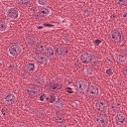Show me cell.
<instances>
[{"mask_svg":"<svg viewBox=\"0 0 127 127\" xmlns=\"http://www.w3.org/2000/svg\"><path fill=\"white\" fill-rule=\"evenodd\" d=\"M79 61H80L81 64H90V63L94 62L95 61V58L90 53H82V54L79 55Z\"/></svg>","mask_w":127,"mask_h":127,"instance_id":"cell-1","label":"cell"},{"mask_svg":"<svg viewBox=\"0 0 127 127\" xmlns=\"http://www.w3.org/2000/svg\"><path fill=\"white\" fill-rule=\"evenodd\" d=\"M22 51H23L22 47H21L20 45H18V44H12V45L9 47V49H8V52H9L10 56H12V57H17V56H19V55L22 53Z\"/></svg>","mask_w":127,"mask_h":127,"instance_id":"cell-2","label":"cell"},{"mask_svg":"<svg viewBox=\"0 0 127 127\" xmlns=\"http://www.w3.org/2000/svg\"><path fill=\"white\" fill-rule=\"evenodd\" d=\"M27 93L30 96H33V97L39 96L40 93H41V87L38 86V85H30L27 88Z\"/></svg>","mask_w":127,"mask_h":127,"instance_id":"cell-3","label":"cell"},{"mask_svg":"<svg viewBox=\"0 0 127 127\" xmlns=\"http://www.w3.org/2000/svg\"><path fill=\"white\" fill-rule=\"evenodd\" d=\"M94 107L96 110H98L99 112H107V109H108V106H107V103L103 100H97L94 104Z\"/></svg>","mask_w":127,"mask_h":127,"instance_id":"cell-4","label":"cell"},{"mask_svg":"<svg viewBox=\"0 0 127 127\" xmlns=\"http://www.w3.org/2000/svg\"><path fill=\"white\" fill-rule=\"evenodd\" d=\"M110 38L113 42L115 43H120L123 39V35H122V32L119 31V30H114L113 32H111L110 34Z\"/></svg>","mask_w":127,"mask_h":127,"instance_id":"cell-5","label":"cell"},{"mask_svg":"<svg viewBox=\"0 0 127 127\" xmlns=\"http://www.w3.org/2000/svg\"><path fill=\"white\" fill-rule=\"evenodd\" d=\"M94 119H95V122H96L97 124H99L100 126H102V127H106V126L108 125V119H107V117L104 116V115H101V114L95 115Z\"/></svg>","mask_w":127,"mask_h":127,"instance_id":"cell-6","label":"cell"},{"mask_svg":"<svg viewBox=\"0 0 127 127\" xmlns=\"http://www.w3.org/2000/svg\"><path fill=\"white\" fill-rule=\"evenodd\" d=\"M114 122L116 126H123L126 122V117L124 114L122 113H118L116 114V116L114 117Z\"/></svg>","mask_w":127,"mask_h":127,"instance_id":"cell-7","label":"cell"},{"mask_svg":"<svg viewBox=\"0 0 127 127\" xmlns=\"http://www.w3.org/2000/svg\"><path fill=\"white\" fill-rule=\"evenodd\" d=\"M4 101H5L6 103H8V104H13V103H15V101H16V96H15V94L12 93V92H7V93L4 95Z\"/></svg>","mask_w":127,"mask_h":127,"instance_id":"cell-8","label":"cell"},{"mask_svg":"<svg viewBox=\"0 0 127 127\" xmlns=\"http://www.w3.org/2000/svg\"><path fill=\"white\" fill-rule=\"evenodd\" d=\"M87 87H89V86H88V83H87L86 80L79 79V80L77 81V89H78V91L84 92L85 90H87Z\"/></svg>","mask_w":127,"mask_h":127,"instance_id":"cell-9","label":"cell"},{"mask_svg":"<svg viewBox=\"0 0 127 127\" xmlns=\"http://www.w3.org/2000/svg\"><path fill=\"white\" fill-rule=\"evenodd\" d=\"M87 93H88V95L91 96V97H96V96L99 94V89H98V87H97L96 85L92 84V85H90V86L88 87Z\"/></svg>","mask_w":127,"mask_h":127,"instance_id":"cell-10","label":"cell"},{"mask_svg":"<svg viewBox=\"0 0 127 127\" xmlns=\"http://www.w3.org/2000/svg\"><path fill=\"white\" fill-rule=\"evenodd\" d=\"M7 16L10 19H17L19 17V11L16 8H9L7 10Z\"/></svg>","mask_w":127,"mask_h":127,"instance_id":"cell-11","label":"cell"},{"mask_svg":"<svg viewBox=\"0 0 127 127\" xmlns=\"http://www.w3.org/2000/svg\"><path fill=\"white\" fill-rule=\"evenodd\" d=\"M35 59L38 63L42 64H46L49 63V58L46 55H42V54H38L35 56Z\"/></svg>","mask_w":127,"mask_h":127,"instance_id":"cell-12","label":"cell"},{"mask_svg":"<svg viewBox=\"0 0 127 127\" xmlns=\"http://www.w3.org/2000/svg\"><path fill=\"white\" fill-rule=\"evenodd\" d=\"M48 87H49L51 90L56 91V90H60V89L62 88V84H61L60 82H58V81H51V82L48 84Z\"/></svg>","mask_w":127,"mask_h":127,"instance_id":"cell-13","label":"cell"},{"mask_svg":"<svg viewBox=\"0 0 127 127\" xmlns=\"http://www.w3.org/2000/svg\"><path fill=\"white\" fill-rule=\"evenodd\" d=\"M45 54H46V56L48 58H54L55 57V50H54V48L52 46H47Z\"/></svg>","mask_w":127,"mask_h":127,"instance_id":"cell-14","label":"cell"},{"mask_svg":"<svg viewBox=\"0 0 127 127\" xmlns=\"http://www.w3.org/2000/svg\"><path fill=\"white\" fill-rule=\"evenodd\" d=\"M39 14L40 15H42V16H49V15H51V13H52V11L49 9V8H47V7H40V9H39Z\"/></svg>","mask_w":127,"mask_h":127,"instance_id":"cell-15","label":"cell"},{"mask_svg":"<svg viewBox=\"0 0 127 127\" xmlns=\"http://www.w3.org/2000/svg\"><path fill=\"white\" fill-rule=\"evenodd\" d=\"M25 67H26L27 71H29V72H33L36 70V64L33 62H27Z\"/></svg>","mask_w":127,"mask_h":127,"instance_id":"cell-16","label":"cell"},{"mask_svg":"<svg viewBox=\"0 0 127 127\" xmlns=\"http://www.w3.org/2000/svg\"><path fill=\"white\" fill-rule=\"evenodd\" d=\"M66 54H67V48H66V47L62 46V47L59 48V51H58V55H59V57L64 58V57L66 56Z\"/></svg>","mask_w":127,"mask_h":127,"instance_id":"cell-17","label":"cell"},{"mask_svg":"<svg viewBox=\"0 0 127 127\" xmlns=\"http://www.w3.org/2000/svg\"><path fill=\"white\" fill-rule=\"evenodd\" d=\"M46 48H47V46H45V44L39 43V44H37V46H36V52H37L38 54H42V53H44V52L46 51Z\"/></svg>","mask_w":127,"mask_h":127,"instance_id":"cell-18","label":"cell"},{"mask_svg":"<svg viewBox=\"0 0 127 127\" xmlns=\"http://www.w3.org/2000/svg\"><path fill=\"white\" fill-rule=\"evenodd\" d=\"M8 28H9V23L7 21H5V20L1 21V23H0V31L2 33L3 32H6L8 30Z\"/></svg>","mask_w":127,"mask_h":127,"instance_id":"cell-19","label":"cell"},{"mask_svg":"<svg viewBox=\"0 0 127 127\" xmlns=\"http://www.w3.org/2000/svg\"><path fill=\"white\" fill-rule=\"evenodd\" d=\"M114 59H115L117 62L121 63V64H125V63H127V59H126L125 57L120 56V55H117V54L114 55Z\"/></svg>","mask_w":127,"mask_h":127,"instance_id":"cell-20","label":"cell"},{"mask_svg":"<svg viewBox=\"0 0 127 127\" xmlns=\"http://www.w3.org/2000/svg\"><path fill=\"white\" fill-rule=\"evenodd\" d=\"M85 74L87 75H93L94 74V71L92 68H85Z\"/></svg>","mask_w":127,"mask_h":127,"instance_id":"cell-21","label":"cell"},{"mask_svg":"<svg viewBox=\"0 0 127 127\" xmlns=\"http://www.w3.org/2000/svg\"><path fill=\"white\" fill-rule=\"evenodd\" d=\"M116 4H117V5H120V6H127V0H125V1L119 0V1L116 2Z\"/></svg>","mask_w":127,"mask_h":127,"instance_id":"cell-22","label":"cell"},{"mask_svg":"<svg viewBox=\"0 0 127 127\" xmlns=\"http://www.w3.org/2000/svg\"><path fill=\"white\" fill-rule=\"evenodd\" d=\"M37 4H38V5H40V6H46V5H48V2H47V1L39 0V1H37Z\"/></svg>","mask_w":127,"mask_h":127,"instance_id":"cell-23","label":"cell"},{"mask_svg":"<svg viewBox=\"0 0 127 127\" xmlns=\"http://www.w3.org/2000/svg\"><path fill=\"white\" fill-rule=\"evenodd\" d=\"M18 3H19V4H22V5H30V4H31L30 1H19Z\"/></svg>","mask_w":127,"mask_h":127,"instance_id":"cell-24","label":"cell"},{"mask_svg":"<svg viewBox=\"0 0 127 127\" xmlns=\"http://www.w3.org/2000/svg\"><path fill=\"white\" fill-rule=\"evenodd\" d=\"M51 103H53V102H55L56 101V96H54V95H52L51 97H50V100H49Z\"/></svg>","mask_w":127,"mask_h":127,"instance_id":"cell-25","label":"cell"},{"mask_svg":"<svg viewBox=\"0 0 127 127\" xmlns=\"http://www.w3.org/2000/svg\"><path fill=\"white\" fill-rule=\"evenodd\" d=\"M122 18H123L124 20H126V21H127V11L123 13V15H122Z\"/></svg>","mask_w":127,"mask_h":127,"instance_id":"cell-26","label":"cell"},{"mask_svg":"<svg viewBox=\"0 0 127 127\" xmlns=\"http://www.w3.org/2000/svg\"><path fill=\"white\" fill-rule=\"evenodd\" d=\"M106 72H107V74H109V75H110V74H112V73H113V70H112V69H110V68H107Z\"/></svg>","mask_w":127,"mask_h":127,"instance_id":"cell-27","label":"cell"},{"mask_svg":"<svg viewBox=\"0 0 127 127\" xmlns=\"http://www.w3.org/2000/svg\"><path fill=\"white\" fill-rule=\"evenodd\" d=\"M15 127H26L25 125H22V124H17Z\"/></svg>","mask_w":127,"mask_h":127,"instance_id":"cell-28","label":"cell"},{"mask_svg":"<svg viewBox=\"0 0 127 127\" xmlns=\"http://www.w3.org/2000/svg\"><path fill=\"white\" fill-rule=\"evenodd\" d=\"M45 97H46V95H42V96H41V98H40V100H41V101H43V100L45 99Z\"/></svg>","mask_w":127,"mask_h":127,"instance_id":"cell-29","label":"cell"},{"mask_svg":"<svg viewBox=\"0 0 127 127\" xmlns=\"http://www.w3.org/2000/svg\"><path fill=\"white\" fill-rule=\"evenodd\" d=\"M5 113H6V110H5V108H2V115H5Z\"/></svg>","mask_w":127,"mask_h":127,"instance_id":"cell-30","label":"cell"},{"mask_svg":"<svg viewBox=\"0 0 127 127\" xmlns=\"http://www.w3.org/2000/svg\"><path fill=\"white\" fill-rule=\"evenodd\" d=\"M124 74L127 76V67H125V68H124Z\"/></svg>","mask_w":127,"mask_h":127,"instance_id":"cell-31","label":"cell"},{"mask_svg":"<svg viewBox=\"0 0 127 127\" xmlns=\"http://www.w3.org/2000/svg\"><path fill=\"white\" fill-rule=\"evenodd\" d=\"M67 92H72V90H70L69 88H67Z\"/></svg>","mask_w":127,"mask_h":127,"instance_id":"cell-32","label":"cell"}]
</instances>
